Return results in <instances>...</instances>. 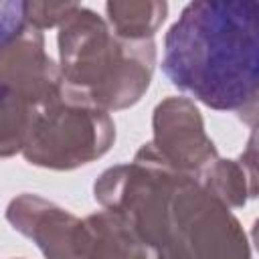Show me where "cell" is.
<instances>
[{
    "label": "cell",
    "mask_w": 259,
    "mask_h": 259,
    "mask_svg": "<svg viewBox=\"0 0 259 259\" xmlns=\"http://www.w3.org/2000/svg\"><path fill=\"white\" fill-rule=\"evenodd\" d=\"M24 24V2H0V53ZM4 93L6 89L0 85V101L4 99Z\"/></svg>",
    "instance_id": "5b68a950"
},
{
    "label": "cell",
    "mask_w": 259,
    "mask_h": 259,
    "mask_svg": "<svg viewBox=\"0 0 259 259\" xmlns=\"http://www.w3.org/2000/svg\"><path fill=\"white\" fill-rule=\"evenodd\" d=\"M138 160L148 172L138 162L130 170L160 208L127 186L115 170L105 172L99 186L125 194L97 192V196L103 204L121 202L113 212L125 221L152 259H249L245 237L219 194L200 188L190 176L162 170L160 158L146 148Z\"/></svg>",
    "instance_id": "6da1fadb"
},
{
    "label": "cell",
    "mask_w": 259,
    "mask_h": 259,
    "mask_svg": "<svg viewBox=\"0 0 259 259\" xmlns=\"http://www.w3.org/2000/svg\"><path fill=\"white\" fill-rule=\"evenodd\" d=\"M255 0H198L166 36L164 71L174 85L217 109L245 111L257 95Z\"/></svg>",
    "instance_id": "7a4b0ae2"
},
{
    "label": "cell",
    "mask_w": 259,
    "mask_h": 259,
    "mask_svg": "<svg viewBox=\"0 0 259 259\" xmlns=\"http://www.w3.org/2000/svg\"><path fill=\"white\" fill-rule=\"evenodd\" d=\"M107 16L121 38L148 40L164 20L166 2H107Z\"/></svg>",
    "instance_id": "277c9868"
},
{
    "label": "cell",
    "mask_w": 259,
    "mask_h": 259,
    "mask_svg": "<svg viewBox=\"0 0 259 259\" xmlns=\"http://www.w3.org/2000/svg\"><path fill=\"white\" fill-rule=\"evenodd\" d=\"M63 75L81 87L83 97L107 107L134 103L148 87L154 45L119 40L89 8L75 6L59 34Z\"/></svg>",
    "instance_id": "3957f363"
}]
</instances>
